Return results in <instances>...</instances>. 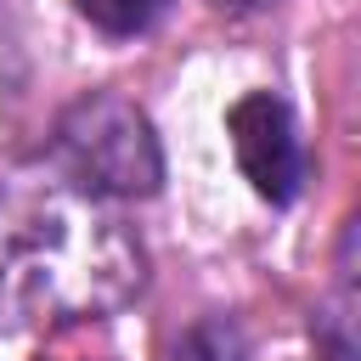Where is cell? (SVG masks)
Masks as SVG:
<instances>
[{
  "instance_id": "1",
  "label": "cell",
  "mask_w": 361,
  "mask_h": 361,
  "mask_svg": "<svg viewBox=\"0 0 361 361\" xmlns=\"http://www.w3.org/2000/svg\"><path fill=\"white\" fill-rule=\"evenodd\" d=\"M141 243L102 197L45 169L0 175V322L118 310L141 288Z\"/></svg>"
},
{
  "instance_id": "2",
  "label": "cell",
  "mask_w": 361,
  "mask_h": 361,
  "mask_svg": "<svg viewBox=\"0 0 361 361\" xmlns=\"http://www.w3.org/2000/svg\"><path fill=\"white\" fill-rule=\"evenodd\" d=\"M45 164L102 203L152 197L164 180V147L152 135V118L118 90H90V96L68 102L51 124Z\"/></svg>"
},
{
  "instance_id": "3",
  "label": "cell",
  "mask_w": 361,
  "mask_h": 361,
  "mask_svg": "<svg viewBox=\"0 0 361 361\" xmlns=\"http://www.w3.org/2000/svg\"><path fill=\"white\" fill-rule=\"evenodd\" d=\"M226 130H231V152H237L248 186L265 203H293L305 192L310 158H305L299 124H293V113L276 90H248L243 102H231Z\"/></svg>"
},
{
  "instance_id": "4",
  "label": "cell",
  "mask_w": 361,
  "mask_h": 361,
  "mask_svg": "<svg viewBox=\"0 0 361 361\" xmlns=\"http://www.w3.org/2000/svg\"><path fill=\"white\" fill-rule=\"evenodd\" d=\"M73 6H79V17L90 28H102L113 39H135L169 11V0H73Z\"/></svg>"
},
{
  "instance_id": "5",
  "label": "cell",
  "mask_w": 361,
  "mask_h": 361,
  "mask_svg": "<svg viewBox=\"0 0 361 361\" xmlns=\"http://www.w3.org/2000/svg\"><path fill=\"white\" fill-rule=\"evenodd\" d=\"M175 361H248V338L231 316H203L175 344Z\"/></svg>"
},
{
  "instance_id": "6",
  "label": "cell",
  "mask_w": 361,
  "mask_h": 361,
  "mask_svg": "<svg viewBox=\"0 0 361 361\" xmlns=\"http://www.w3.org/2000/svg\"><path fill=\"white\" fill-rule=\"evenodd\" d=\"M209 6H220V11H265L276 0H209Z\"/></svg>"
}]
</instances>
